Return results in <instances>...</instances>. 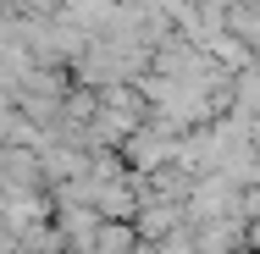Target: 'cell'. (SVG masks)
I'll use <instances>...</instances> for the list:
<instances>
[{"label":"cell","instance_id":"1","mask_svg":"<svg viewBox=\"0 0 260 254\" xmlns=\"http://www.w3.org/2000/svg\"><path fill=\"white\" fill-rule=\"evenodd\" d=\"M172 221H177V210H166V204H160V210H150V215H144V232H166Z\"/></svg>","mask_w":260,"mask_h":254}]
</instances>
